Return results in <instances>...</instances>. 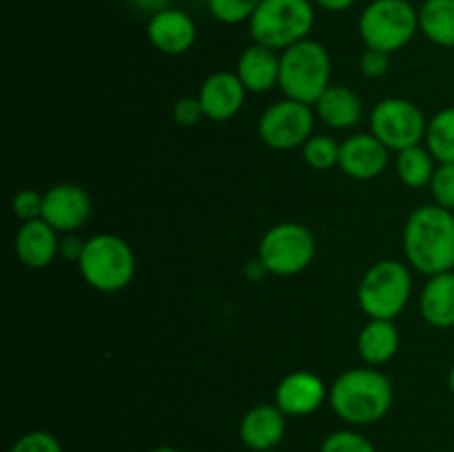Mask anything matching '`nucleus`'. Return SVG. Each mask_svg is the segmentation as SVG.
I'll return each mask as SVG.
<instances>
[{
	"label": "nucleus",
	"instance_id": "obj_3",
	"mask_svg": "<svg viewBox=\"0 0 454 452\" xmlns=\"http://www.w3.org/2000/svg\"><path fill=\"white\" fill-rule=\"evenodd\" d=\"M331 53L322 43L306 38L279 53V89L288 100L315 106L331 87Z\"/></svg>",
	"mask_w": 454,
	"mask_h": 452
},
{
	"label": "nucleus",
	"instance_id": "obj_35",
	"mask_svg": "<svg viewBox=\"0 0 454 452\" xmlns=\"http://www.w3.org/2000/svg\"><path fill=\"white\" fill-rule=\"evenodd\" d=\"M355 3H357V0H313V4H317L319 9H324V12H333V13L346 12V9L353 7Z\"/></svg>",
	"mask_w": 454,
	"mask_h": 452
},
{
	"label": "nucleus",
	"instance_id": "obj_15",
	"mask_svg": "<svg viewBox=\"0 0 454 452\" xmlns=\"http://www.w3.org/2000/svg\"><path fill=\"white\" fill-rule=\"evenodd\" d=\"M247 93V87L238 78V74L215 71L202 82L198 100L202 105L204 118L213 120V122H226L242 111Z\"/></svg>",
	"mask_w": 454,
	"mask_h": 452
},
{
	"label": "nucleus",
	"instance_id": "obj_17",
	"mask_svg": "<svg viewBox=\"0 0 454 452\" xmlns=\"http://www.w3.org/2000/svg\"><path fill=\"white\" fill-rule=\"evenodd\" d=\"M16 255L22 266L27 269H47L53 264L56 257H60V238L51 224L40 217V220L22 222L16 233Z\"/></svg>",
	"mask_w": 454,
	"mask_h": 452
},
{
	"label": "nucleus",
	"instance_id": "obj_18",
	"mask_svg": "<svg viewBox=\"0 0 454 452\" xmlns=\"http://www.w3.org/2000/svg\"><path fill=\"white\" fill-rule=\"evenodd\" d=\"M238 78L248 93H266L279 87V53L264 44H248L238 58Z\"/></svg>",
	"mask_w": 454,
	"mask_h": 452
},
{
	"label": "nucleus",
	"instance_id": "obj_6",
	"mask_svg": "<svg viewBox=\"0 0 454 452\" xmlns=\"http://www.w3.org/2000/svg\"><path fill=\"white\" fill-rule=\"evenodd\" d=\"M412 295V275L403 261L380 260L364 273L357 301L368 319H397Z\"/></svg>",
	"mask_w": 454,
	"mask_h": 452
},
{
	"label": "nucleus",
	"instance_id": "obj_4",
	"mask_svg": "<svg viewBox=\"0 0 454 452\" xmlns=\"http://www.w3.org/2000/svg\"><path fill=\"white\" fill-rule=\"evenodd\" d=\"M78 269L91 288L100 292H118L136 277V253L120 235L98 233L84 242Z\"/></svg>",
	"mask_w": 454,
	"mask_h": 452
},
{
	"label": "nucleus",
	"instance_id": "obj_39",
	"mask_svg": "<svg viewBox=\"0 0 454 452\" xmlns=\"http://www.w3.org/2000/svg\"><path fill=\"white\" fill-rule=\"evenodd\" d=\"M269 452H279V450H269Z\"/></svg>",
	"mask_w": 454,
	"mask_h": 452
},
{
	"label": "nucleus",
	"instance_id": "obj_1",
	"mask_svg": "<svg viewBox=\"0 0 454 452\" xmlns=\"http://www.w3.org/2000/svg\"><path fill=\"white\" fill-rule=\"evenodd\" d=\"M393 381L375 366L350 368L328 388V406L344 424L364 428L384 419L393 408Z\"/></svg>",
	"mask_w": 454,
	"mask_h": 452
},
{
	"label": "nucleus",
	"instance_id": "obj_27",
	"mask_svg": "<svg viewBox=\"0 0 454 452\" xmlns=\"http://www.w3.org/2000/svg\"><path fill=\"white\" fill-rule=\"evenodd\" d=\"M319 452H377L375 443L357 430H335L322 441Z\"/></svg>",
	"mask_w": 454,
	"mask_h": 452
},
{
	"label": "nucleus",
	"instance_id": "obj_24",
	"mask_svg": "<svg viewBox=\"0 0 454 452\" xmlns=\"http://www.w3.org/2000/svg\"><path fill=\"white\" fill-rule=\"evenodd\" d=\"M424 142L439 164H454V106L437 111L428 120Z\"/></svg>",
	"mask_w": 454,
	"mask_h": 452
},
{
	"label": "nucleus",
	"instance_id": "obj_20",
	"mask_svg": "<svg viewBox=\"0 0 454 452\" xmlns=\"http://www.w3.org/2000/svg\"><path fill=\"white\" fill-rule=\"evenodd\" d=\"M399 341L395 319H368L357 335L359 357L366 366H384L397 355Z\"/></svg>",
	"mask_w": 454,
	"mask_h": 452
},
{
	"label": "nucleus",
	"instance_id": "obj_26",
	"mask_svg": "<svg viewBox=\"0 0 454 452\" xmlns=\"http://www.w3.org/2000/svg\"><path fill=\"white\" fill-rule=\"evenodd\" d=\"M262 0H208V12L222 25L248 22L257 12Z\"/></svg>",
	"mask_w": 454,
	"mask_h": 452
},
{
	"label": "nucleus",
	"instance_id": "obj_5",
	"mask_svg": "<svg viewBox=\"0 0 454 452\" xmlns=\"http://www.w3.org/2000/svg\"><path fill=\"white\" fill-rule=\"evenodd\" d=\"M313 25V0H262L257 12L248 20L253 43L264 44L279 53L309 38Z\"/></svg>",
	"mask_w": 454,
	"mask_h": 452
},
{
	"label": "nucleus",
	"instance_id": "obj_32",
	"mask_svg": "<svg viewBox=\"0 0 454 452\" xmlns=\"http://www.w3.org/2000/svg\"><path fill=\"white\" fill-rule=\"evenodd\" d=\"M204 118L202 105H200L198 97H182L173 105V120L182 127H193L200 120Z\"/></svg>",
	"mask_w": 454,
	"mask_h": 452
},
{
	"label": "nucleus",
	"instance_id": "obj_12",
	"mask_svg": "<svg viewBox=\"0 0 454 452\" xmlns=\"http://www.w3.org/2000/svg\"><path fill=\"white\" fill-rule=\"evenodd\" d=\"M328 401V388L315 372L295 370L275 388V406L286 417H309Z\"/></svg>",
	"mask_w": 454,
	"mask_h": 452
},
{
	"label": "nucleus",
	"instance_id": "obj_21",
	"mask_svg": "<svg viewBox=\"0 0 454 452\" xmlns=\"http://www.w3.org/2000/svg\"><path fill=\"white\" fill-rule=\"evenodd\" d=\"M419 310L433 328L454 326V270L428 277L419 297Z\"/></svg>",
	"mask_w": 454,
	"mask_h": 452
},
{
	"label": "nucleus",
	"instance_id": "obj_37",
	"mask_svg": "<svg viewBox=\"0 0 454 452\" xmlns=\"http://www.w3.org/2000/svg\"><path fill=\"white\" fill-rule=\"evenodd\" d=\"M448 388H450V393H452V397H454V363H452L450 372H448Z\"/></svg>",
	"mask_w": 454,
	"mask_h": 452
},
{
	"label": "nucleus",
	"instance_id": "obj_10",
	"mask_svg": "<svg viewBox=\"0 0 454 452\" xmlns=\"http://www.w3.org/2000/svg\"><path fill=\"white\" fill-rule=\"evenodd\" d=\"M315 111L310 105L284 100L270 105L257 122V136L275 151H291L304 146L315 131Z\"/></svg>",
	"mask_w": 454,
	"mask_h": 452
},
{
	"label": "nucleus",
	"instance_id": "obj_7",
	"mask_svg": "<svg viewBox=\"0 0 454 452\" xmlns=\"http://www.w3.org/2000/svg\"><path fill=\"white\" fill-rule=\"evenodd\" d=\"M419 31V16L411 0H372L359 16V35L366 49L393 56Z\"/></svg>",
	"mask_w": 454,
	"mask_h": 452
},
{
	"label": "nucleus",
	"instance_id": "obj_22",
	"mask_svg": "<svg viewBox=\"0 0 454 452\" xmlns=\"http://www.w3.org/2000/svg\"><path fill=\"white\" fill-rule=\"evenodd\" d=\"M417 16L419 31L430 43L454 49V0H424Z\"/></svg>",
	"mask_w": 454,
	"mask_h": 452
},
{
	"label": "nucleus",
	"instance_id": "obj_29",
	"mask_svg": "<svg viewBox=\"0 0 454 452\" xmlns=\"http://www.w3.org/2000/svg\"><path fill=\"white\" fill-rule=\"evenodd\" d=\"M9 452H62V446L49 430H31L18 437Z\"/></svg>",
	"mask_w": 454,
	"mask_h": 452
},
{
	"label": "nucleus",
	"instance_id": "obj_33",
	"mask_svg": "<svg viewBox=\"0 0 454 452\" xmlns=\"http://www.w3.org/2000/svg\"><path fill=\"white\" fill-rule=\"evenodd\" d=\"M84 242L87 239H80L75 233H65V238L60 239V257L71 261H80L84 251Z\"/></svg>",
	"mask_w": 454,
	"mask_h": 452
},
{
	"label": "nucleus",
	"instance_id": "obj_36",
	"mask_svg": "<svg viewBox=\"0 0 454 452\" xmlns=\"http://www.w3.org/2000/svg\"><path fill=\"white\" fill-rule=\"evenodd\" d=\"M264 275H269V270L264 269V264H262L260 260H253V261H248V266H247V277L251 279V282H260L262 277H264Z\"/></svg>",
	"mask_w": 454,
	"mask_h": 452
},
{
	"label": "nucleus",
	"instance_id": "obj_23",
	"mask_svg": "<svg viewBox=\"0 0 454 452\" xmlns=\"http://www.w3.org/2000/svg\"><path fill=\"white\" fill-rule=\"evenodd\" d=\"M437 160L424 144H417L399 151L395 168H397L402 184H406L408 189H426V186H430V180L437 171Z\"/></svg>",
	"mask_w": 454,
	"mask_h": 452
},
{
	"label": "nucleus",
	"instance_id": "obj_8",
	"mask_svg": "<svg viewBox=\"0 0 454 452\" xmlns=\"http://www.w3.org/2000/svg\"><path fill=\"white\" fill-rule=\"evenodd\" d=\"M317 253L315 235L300 222H282L270 226L257 248V260L269 275L293 277L309 269Z\"/></svg>",
	"mask_w": 454,
	"mask_h": 452
},
{
	"label": "nucleus",
	"instance_id": "obj_2",
	"mask_svg": "<svg viewBox=\"0 0 454 452\" xmlns=\"http://www.w3.org/2000/svg\"><path fill=\"white\" fill-rule=\"evenodd\" d=\"M403 253L426 277L454 270V211L437 204L415 208L403 226Z\"/></svg>",
	"mask_w": 454,
	"mask_h": 452
},
{
	"label": "nucleus",
	"instance_id": "obj_38",
	"mask_svg": "<svg viewBox=\"0 0 454 452\" xmlns=\"http://www.w3.org/2000/svg\"><path fill=\"white\" fill-rule=\"evenodd\" d=\"M151 452H180L177 448H171V446H160V448H153Z\"/></svg>",
	"mask_w": 454,
	"mask_h": 452
},
{
	"label": "nucleus",
	"instance_id": "obj_34",
	"mask_svg": "<svg viewBox=\"0 0 454 452\" xmlns=\"http://www.w3.org/2000/svg\"><path fill=\"white\" fill-rule=\"evenodd\" d=\"M127 3L131 4L136 12L149 13V16H153V13H158V12H162V9L171 7V0H127Z\"/></svg>",
	"mask_w": 454,
	"mask_h": 452
},
{
	"label": "nucleus",
	"instance_id": "obj_19",
	"mask_svg": "<svg viewBox=\"0 0 454 452\" xmlns=\"http://www.w3.org/2000/svg\"><path fill=\"white\" fill-rule=\"evenodd\" d=\"M315 115L326 127L346 131V129H353L362 120L364 102L353 89L344 87V84H331L322 93V97L315 102Z\"/></svg>",
	"mask_w": 454,
	"mask_h": 452
},
{
	"label": "nucleus",
	"instance_id": "obj_31",
	"mask_svg": "<svg viewBox=\"0 0 454 452\" xmlns=\"http://www.w3.org/2000/svg\"><path fill=\"white\" fill-rule=\"evenodd\" d=\"M359 69L371 80L384 78L390 69V53L380 51V49H366L359 58Z\"/></svg>",
	"mask_w": 454,
	"mask_h": 452
},
{
	"label": "nucleus",
	"instance_id": "obj_25",
	"mask_svg": "<svg viewBox=\"0 0 454 452\" xmlns=\"http://www.w3.org/2000/svg\"><path fill=\"white\" fill-rule=\"evenodd\" d=\"M340 153L341 144L335 137L317 136V133H313L301 146V158L315 171H328L333 167H340Z\"/></svg>",
	"mask_w": 454,
	"mask_h": 452
},
{
	"label": "nucleus",
	"instance_id": "obj_14",
	"mask_svg": "<svg viewBox=\"0 0 454 452\" xmlns=\"http://www.w3.org/2000/svg\"><path fill=\"white\" fill-rule=\"evenodd\" d=\"M390 149L372 133H355L341 142L340 168L353 180H375L388 167Z\"/></svg>",
	"mask_w": 454,
	"mask_h": 452
},
{
	"label": "nucleus",
	"instance_id": "obj_16",
	"mask_svg": "<svg viewBox=\"0 0 454 452\" xmlns=\"http://www.w3.org/2000/svg\"><path fill=\"white\" fill-rule=\"evenodd\" d=\"M286 419L275 403H257L239 421V441L251 452L278 450L286 434Z\"/></svg>",
	"mask_w": 454,
	"mask_h": 452
},
{
	"label": "nucleus",
	"instance_id": "obj_9",
	"mask_svg": "<svg viewBox=\"0 0 454 452\" xmlns=\"http://www.w3.org/2000/svg\"><path fill=\"white\" fill-rule=\"evenodd\" d=\"M426 131L428 120L424 111L406 97H384L372 106L371 133L395 153L421 144Z\"/></svg>",
	"mask_w": 454,
	"mask_h": 452
},
{
	"label": "nucleus",
	"instance_id": "obj_28",
	"mask_svg": "<svg viewBox=\"0 0 454 452\" xmlns=\"http://www.w3.org/2000/svg\"><path fill=\"white\" fill-rule=\"evenodd\" d=\"M428 189L437 207L454 211V164H437Z\"/></svg>",
	"mask_w": 454,
	"mask_h": 452
},
{
	"label": "nucleus",
	"instance_id": "obj_30",
	"mask_svg": "<svg viewBox=\"0 0 454 452\" xmlns=\"http://www.w3.org/2000/svg\"><path fill=\"white\" fill-rule=\"evenodd\" d=\"M43 207L44 193H38V191L34 189L18 191L12 199V211L20 222L40 220V217H43Z\"/></svg>",
	"mask_w": 454,
	"mask_h": 452
},
{
	"label": "nucleus",
	"instance_id": "obj_13",
	"mask_svg": "<svg viewBox=\"0 0 454 452\" xmlns=\"http://www.w3.org/2000/svg\"><path fill=\"white\" fill-rule=\"evenodd\" d=\"M146 35L149 43L164 56H182L193 49L198 40V27L189 13L168 7L149 16Z\"/></svg>",
	"mask_w": 454,
	"mask_h": 452
},
{
	"label": "nucleus",
	"instance_id": "obj_11",
	"mask_svg": "<svg viewBox=\"0 0 454 452\" xmlns=\"http://www.w3.org/2000/svg\"><path fill=\"white\" fill-rule=\"evenodd\" d=\"M91 217V198L78 184H56L44 191L43 220L58 233H75Z\"/></svg>",
	"mask_w": 454,
	"mask_h": 452
}]
</instances>
